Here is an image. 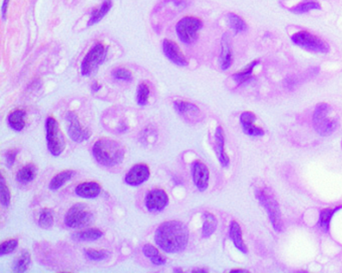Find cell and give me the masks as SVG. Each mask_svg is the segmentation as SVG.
<instances>
[{
	"label": "cell",
	"instance_id": "1",
	"mask_svg": "<svg viewBox=\"0 0 342 273\" xmlns=\"http://www.w3.org/2000/svg\"><path fill=\"white\" fill-rule=\"evenodd\" d=\"M155 242L167 253L182 252L189 243V229L182 221H166L157 228Z\"/></svg>",
	"mask_w": 342,
	"mask_h": 273
},
{
	"label": "cell",
	"instance_id": "2",
	"mask_svg": "<svg viewBox=\"0 0 342 273\" xmlns=\"http://www.w3.org/2000/svg\"><path fill=\"white\" fill-rule=\"evenodd\" d=\"M92 154L95 160L101 165L112 167L124 161L125 148L116 140L101 138L94 142L92 146Z\"/></svg>",
	"mask_w": 342,
	"mask_h": 273
},
{
	"label": "cell",
	"instance_id": "3",
	"mask_svg": "<svg viewBox=\"0 0 342 273\" xmlns=\"http://www.w3.org/2000/svg\"><path fill=\"white\" fill-rule=\"evenodd\" d=\"M337 125V117L331 106L327 103H319L313 113L315 131L321 136H329L336 130Z\"/></svg>",
	"mask_w": 342,
	"mask_h": 273
},
{
	"label": "cell",
	"instance_id": "4",
	"mask_svg": "<svg viewBox=\"0 0 342 273\" xmlns=\"http://www.w3.org/2000/svg\"><path fill=\"white\" fill-rule=\"evenodd\" d=\"M47 149L53 156H59L66 148V140L59 123L54 116H48L45 122Z\"/></svg>",
	"mask_w": 342,
	"mask_h": 273
},
{
	"label": "cell",
	"instance_id": "5",
	"mask_svg": "<svg viewBox=\"0 0 342 273\" xmlns=\"http://www.w3.org/2000/svg\"><path fill=\"white\" fill-rule=\"evenodd\" d=\"M257 198L261 205L265 208L270 218L273 228L276 232H281L283 229V222L279 204L274 195L268 189H259L256 192Z\"/></svg>",
	"mask_w": 342,
	"mask_h": 273
},
{
	"label": "cell",
	"instance_id": "6",
	"mask_svg": "<svg viewBox=\"0 0 342 273\" xmlns=\"http://www.w3.org/2000/svg\"><path fill=\"white\" fill-rule=\"evenodd\" d=\"M108 53V47L102 43L94 44L89 51L80 65V71L83 76H90L93 74L101 64L105 61Z\"/></svg>",
	"mask_w": 342,
	"mask_h": 273
},
{
	"label": "cell",
	"instance_id": "7",
	"mask_svg": "<svg viewBox=\"0 0 342 273\" xmlns=\"http://www.w3.org/2000/svg\"><path fill=\"white\" fill-rule=\"evenodd\" d=\"M291 40L296 45L316 53H327L329 51L328 43L322 38L313 35L308 31H299L293 34Z\"/></svg>",
	"mask_w": 342,
	"mask_h": 273
},
{
	"label": "cell",
	"instance_id": "8",
	"mask_svg": "<svg viewBox=\"0 0 342 273\" xmlns=\"http://www.w3.org/2000/svg\"><path fill=\"white\" fill-rule=\"evenodd\" d=\"M93 219V214L85 203H76L70 208L64 217V223L70 228H83L90 224Z\"/></svg>",
	"mask_w": 342,
	"mask_h": 273
},
{
	"label": "cell",
	"instance_id": "9",
	"mask_svg": "<svg viewBox=\"0 0 342 273\" xmlns=\"http://www.w3.org/2000/svg\"><path fill=\"white\" fill-rule=\"evenodd\" d=\"M203 22L197 17L188 16L181 19L176 26V30L180 39L187 43L191 44L198 37V32L202 28Z\"/></svg>",
	"mask_w": 342,
	"mask_h": 273
},
{
	"label": "cell",
	"instance_id": "10",
	"mask_svg": "<svg viewBox=\"0 0 342 273\" xmlns=\"http://www.w3.org/2000/svg\"><path fill=\"white\" fill-rule=\"evenodd\" d=\"M66 120L68 125V133L71 139L74 142L80 143L90 138V131L81 125L79 118L74 111H68L66 114Z\"/></svg>",
	"mask_w": 342,
	"mask_h": 273
},
{
	"label": "cell",
	"instance_id": "11",
	"mask_svg": "<svg viewBox=\"0 0 342 273\" xmlns=\"http://www.w3.org/2000/svg\"><path fill=\"white\" fill-rule=\"evenodd\" d=\"M145 207L150 212H160L164 210L169 204V196L162 188H155L146 194Z\"/></svg>",
	"mask_w": 342,
	"mask_h": 273
},
{
	"label": "cell",
	"instance_id": "12",
	"mask_svg": "<svg viewBox=\"0 0 342 273\" xmlns=\"http://www.w3.org/2000/svg\"><path fill=\"white\" fill-rule=\"evenodd\" d=\"M150 167L145 163L134 165L125 176V182L129 186H140L150 178Z\"/></svg>",
	"mask_w": 342,
	"mask_h": 273
},
{
	"label": "cell",
	"instance_id": "13",
	"mask_svg": "<svg viewBox=\"0 0 342 273\" xmlns=\"http://www.w3.org/2000/svg\"><path fill=\"white\" fill-rule=\"evenodd\" d=\"M192 179L195 184V186L197 187V189L201 192H204L207 190L209 186V180H210V171L207 165L200 161L196 160L193 165H192Z\"/></svg>",
	"mask_w": 342,
	"mask_h": 273
},
{
	"label": "cell",
	"instance_id": "14",
	"mask_svg": "<svg viewBox=\"0 0 342 273\" xmlns=\"http://www.w3.org/2000/svg\"><path fill=\"white\" fill-rule=\"evenodd\" d=\"M162 50H164L165 55L175 64L179 66L188 65V61L182 52V50L174 41L168 39L164 40V42H162Z\"/></svg>",
	"mask_w": 342,
	"mask_h": 273
},
{
	"label": "cell",
	"instance_id": "15",
	"mask_svg": "<svg viewBox=\"0 0 342 273\" xmlns=\"http://www.w3.org/2000/svg\"><path fill=\"white\" fill-rule=\"evenodd\" d=\"M174 107L176 111L183 116L187 121H193L199 119L201 111L196 104L183 100H177L174 102Z\"/></svg>",
	"mask_w": 342,
	"mask_h": 273
},
{
	"label": "cell",
	"instance_id": "16",
	"mask_svg": "<svg viewBox=\"0 0 342 273\" xmlns=\"http://www.w3.org/2000/svg\"><path fill=\"white\" fill-rule=\"evenodd\" d=\"M256 115L251 111L243 112L240 116V122L243 127V131L250 136H262L264 130L262 127L258 126L256 123Z\"/></svg>",
	"mask_w": 342,
	"mask_h": 273
},
{
	"label": "cell",
	"instance_id": "17",
	"mask_svg": "<svg viewBox=\"0 0 342 273\" xmlns=\"http://www.w3.org/2000/svg\"><path fill=\"white\" fill-rule=\"evenodd\" d=\"M75 194L78 197L92 199L96 198L102 192V186L96 181L81 182L75 187Z\"/></svg>",
	"mask_w": 342,
	"mask_h": 273
},
{
	"label": "cell",
	"instance_id": "18",
	"mask_svg": "<svg viewBox=\"0 0 342 273\" xmlns=\"http://www.w3.org/2000/svg\"><path fill=\"white\" fill-rule=\"evenodd\" d=\"M215 147H216V153L218 159L221 163V165L226 168L229 166L230 164V157L228 156L225 150V133L222 128V126H218L216 128L215 132Z\"/></svg>",
	"mask_w": 342,
	"mask_h": 273
},
{
	"label": "cell",
	"instance_id": "19",
	"mask_svg": "<svg viewBox=\"0 0 342 273\" xmlns=\"http://www.w3.org/2000/svg\"><path fill=\"white\" fill-rule=\"evenodd\" d=\"M232 64V49L230 36L228 33H225L222 37L221 42V54H220V66L222 70L229 69Z\"/></svg>",
	"mask_w": 342,
	"mask_h": 273
},
{
	"label": "cell",
	"instance_id": "20",
	"mask_svg": "<svg viewBox=\"0 0 342 273\" xmlns=\"http://www.w3.org/2000/svg\"><path fill=\"white\" fill-rule=\"evenodd\" d=\"M229 235H230V238H231L232 242L234 243L235 247L239 251H241L242 253L246 254L248 252V249H247V246H246L245 242H244V240H243L242 229H241L239 223L235 220H233L232 222H231V224H230Z\"/></svg>",
	"mask_w": 342,
	"mask_h": 273
},
{
	"label": "cell",
	"instance_id": "21",
	"mask_svg": "<svg viewBox=\"0 0 342 273\" xmlns=\"http://www.w3.org/2000/svg\"><path fill=\"white\" fill-rule=\"evenodd\" d=\"M9 127L14 131H21L26 124V112L23 109H16L7 117Z\"/></svg>",
	"mask_w": 342,
	"mask_h": 273
},
{
	"label": "cell",
	"instance_id": "22",
	"mask_svg": "<svg viewBox=\"0 0 342 273\" xmlns=\"http://www.w3.org/2000/svg\"><path fill=\"white\" fill-rule=\"evenodd\" d=\"M218 226V220L216 216L209 211L204 212L203 214V228L202 236L203 238H209L214 234Z\"/></svg>",
	"mask_w": 342,
	"mask_h": 273
},
{
	"label": "cell",
	"instance_id": "23",
	"mask_svg": "<svg viewBox=\"0 0 342 273\" xmlns=\"http://www.w3.org/2000/svg\"><path fill=\"white\" fill-rule=\"evenodd\" d=\"M104 236V232L99 229V228H90L87 230H83V231H78L75 232L72 235V238L75 241H81V242H86V241H94L100 239Z\"/></svg>",
	"mask_w": 342,
	"mask_h": 273
},
{
	"label": "cell",
	"instance_id": "24",
	"mask_svg": "<svg viewBox=\"0 0 342 273\" xmlns=\"http://www.w3.org/2000/svg\"><path fill=\"white\" fill-rule=\"evenodd\" d=\"M143 253L146 258H149L150 261L156 266H162L166 264L167 258L160 253L159 249L152 244H145L143 247Z\"/></svg>",
	"mask_w": 342,
	"mask_h": 273
},
{
	"label": "cell",
	"instance_id": "25",
	"mask_svg": "<svg viewBox=\"0 0 342 273\" xmlns=\"http://www.w3.org/2000/svg\"><path fill=\"white\" fill-rule=\"evenodd\" d=\"M75 175V171L74 170H63V171L59 172L58 174H56L50 182V187L51 190H57L59 189L60 187H62L64 184H66L68 181H70L73 176Z\"/></svg>",
	"mask_w": 342,
	"mask_h": 273
},
{
	"label": "cell",
	"instance_id": "26",
	"mask_svg": "<svg viewBox=\"0 0 342 273\" xmlns=\"http://www.w3.org/2000/svg\"><path fill=\"white\" fill-rule=\"evenodd\" d=\"M36 167L34 163H28L23 166L16 175L18 180L22 184H27L36 178Z\"/></svg>",
	"mask_w": 342,
	"mask_h": 273
},
{
	"label": "cell",
	"instance_id": "27",
	"mask_svg": "<svg viewBox=\"0 0 342 273\" xmlns=\"http://www.w3.org/2000/svg\"><path fill=\"white\" fill-rule=\"evenodd\" d=\"M111 3H112V0H105V2L101 5V7L94 9L91 13L88 26H91L99 21H101L104 17L108 14V12L109 11V9L111 7Z\"/></svg>",
	"mask_w": 342,
	"mask_h": 273
},
{
	"label": "cell",
	"instance_id": "28",
	"mask_svg": "<svg viewBox=\"0 0 342 273\" xmlns=\"http://www.w3.org/2000/svg\"><path fill=\"white\" fill-rule=\"evenodd\" d=\"M340 208H341L340 206H336V207H327V208H324L321 210L320 217H319V226L321 227V229L323 231L327 232L329 230V225H330V221L332 219V216Z\"/></svg>",
	"mask_w": 342,
	"mask_h": 273
},
{
	"label": "cell",
	"instance_id": "29",
	"mask_svg": "<svg viewBox=\"0 0 342 273\" xmlns=\"http://www.w3.org/2000/svg\"><path fill=\"white\" fill-rule=\"evenodd\" d=\"M258 63H259L258 60H254L247 67L244 68V69H242V70L238 71L237 73H235L233 75V77L236 80V82L239 83V84H244V83L250 81L252 79V73H253L254 68H255V66Z\"/></svg>",
	"mask_w": 342,
	"mask_h": 273
},
{
	"label": "cell",
	"instance_id": "30",
	"mask_svg": "<svg viewBox=\"0 0 342 273\" xmlns=\"http://www.w3.org/2000/svg\"><path fill=\"white\" fill-rule=\"evenodd\" d=\"M30 262H31L30 253L26 250L22 251L18 256V258L15 260V262L13 264V271L18 272V273L25 272L28 269Z\"/></svg>",
	"mask_w": 342,
	"mask_h": 273
},
{
	"label": "cell",
	"instance_id": "31",
	"mask_svg": "<svg viewBox=\"0 0 342 273\" xmlns=\"http://www.w3.org/2000/svg\"><path fill=\"white\" fill-rule=\"evenodd\" d=\"M54 212L50 208H44L41 210L38 218V225L43 229H50L54 226Z\"/></svg>",
	"mask_w": 342,
	"mask_h": 273
},
{
	"label": "cell",
	"instance_id": "32",
	"mask_svg": "<svg viewBox=\"0 0 342 273\" xmlns=\"http://www.w3.org/2000/svg\"><path fill=\"white\" fill-rule=\"evenodd\" d=\"M228 21H229L230 27L233 29V31L237 33H242L244 31L247 30V24L244 21L241 17L235 13H229L228 14Z\"/></svg>",
	"mask_w": 342,
	"mask_h": 273
},
{
	"label": "cell",
	"instance_id": "33",
	"mask_svg": "<svg viewBox=\"0 0 342 273\" xmlns=\"http://www.w3.org/2000/svg\"><path fill=\"white\" fill-rule=\"evenodd\" d=\"M312 9H321V5L315 0H304L303 2L297 4L296 6L290 8V11L293 13H306Z\"/></svg>",
	"mask_w": 342,
	"mask_h": 273
},
{
	"label": "cell",
	"instance_id": "34",
	"mask_svg": "<svg viewBox=\"0 0 342 273\" xmlns=\"http://www.w3.org/2000/svg\"><path fill=\"white\" fill-rule=\"evenodd\" d=\"M150 87L149 85L142 82L140 83L139 87H138V91H137V102L140 106H144L148 104L149 101V97H150Z\"/></svg>",
	"mask_w": 342,
	"mask_h": 273
},
{
	"label": "cell",
	"instance_id": "35",
	"mask_svg": "<svg viewBox=\"0 0 342 273\" xmlns=\"http://www.w3.org/2000/svg\"><path fill=\"white\" fill-rule=\"evenodd\" d=\"M0 196H1L2 206L9 207L10 200H11V193L3 174H1V178H0Z\"/></svg>",
	"mask_w": 342,
	"mask_h": 273
},
{
	"label": "cell",
	"instance_id": "36",
	"mask_svg": "<svg viewBox=\"0 0 342 273\" xmlns=\"http://www.w3.org/2000/svg\"><path fill=\"white\" fill-rule=\"evenodd\" d=\"M18 246V238H11L7 239L4 242L0 244V256H4V255L12 253Z\"/></svg>",
	"mask_w": 342,
	"mask_h": 273
},
{
	"label": "cell",
	"instance_id": "37",
	"mask_svg": "<svg viewBox=\"0 0 342 273\" xmlns=\"http://www.w3.org/2000/svg\"><path fill=\"white\" fill-rule=\"evenodd\" d=\"M86 256L93 261H102L108 258V252L106 250H95V249H86Z\"/></svg>",
	"mask_w": 342,
	"mask_h": 273
},
{
	"label": "cell",
	"instance_id": "38",
	"mask_svg": "<svg viewBox=\"0 0 342 273\" xmlns=\"http://www.w3.org/2000/svg\"><path fill=\"white\" fill-rule=\"evenodd\" d=\"M112 75L118 80H125V81H132L133 80L132 72L126 69V68H117V69L113 70Z\"/></svg>",
	"mask_w": 342,
	"mask_h": 273
},
{
	"label": "cell",
	"instance_id": "39",
	"mask_svg": "<svg viewBox=\"0 0 342 273\" xmlns=\"http://www.w3.org/2000/svg\"><path fill=\"white\" fill-rule=\"evenodd\" d=\"M18 154V149H9L5 153V162L8 168H11L13 166Z\"/></svg>",
	"mask_w": 342,
	"mask_h": 273
},
{
	"label": "cell",
	"instance_id": "40",
	"mask_svg": "<svg viewBox=\"0 0 342 273\" xmlns=\"http://www.w3.org/2000/svg\"><path fill=\"white\" fill-rule=\"evenodd\" d=\"M8 5H9V0H3L2 7H1V14H2V18L3 19L6 18V13H7V10H8Z\"/></svg>",
	"mask_w": 342,
	"mask_h": 273
},
{
	"label": "cell",
	"instance_id": "41",
	"mask_svg": "<svg viewBox=\"0 0 342 273\" xmlns=\"http://www.w3.org/2000/svg\"><path fill=\"white\" fill-rule=\"evenodd\" d=\"M101 88H102V85H101L99 82H95V81H94V82L91 84V90H92V92L99 91Z\"/></svg>",
	"mask_w": 342,
	"mask_h": 273
},
{
	"label": "cell",
	"instance_id": "42",
	"mask_svg": "<svg viewBox=\"0 0 342 273\" xmlns=\"http://www.w3.org/2000/svg\"><path fill=\"white\" fill-rule=\"evenodd\" d=\"M193 272L194 273H206L207 270L204 269V268H198V269H194Z\"/></svg>",
	"mask_w": 342,
	"mask_h": 273
},
{
	"label": "cell",
	"instance_id": "43",
	"mask_svg": "<svg viewBox=\"0 0 342 273\" xmlns=\"http://www.w3.org/2000/svg\"><path fill=\"white\" fill-rule=\"evenodd\" d=\"M231 272H246V270H244V269H240V268H237V269H232Z\"/></svg>",
	"mask_w": 342,
	"mask_h": 273
},
{
	"label": "cell",
	"instance_id": "44",
	"mask_svg": "<svg viewBox=\"0 0 342 273\" xmlns=\"http://www.w3.org/2000/svg\"><path fill=\"white\" fill-rule=\"evenodd\" d=\"M175 271L177 272H183V269H181V268H175Z\"/></svg>",
	"mask_w": 342,
	"mask_h": 273
}]
</instances>
